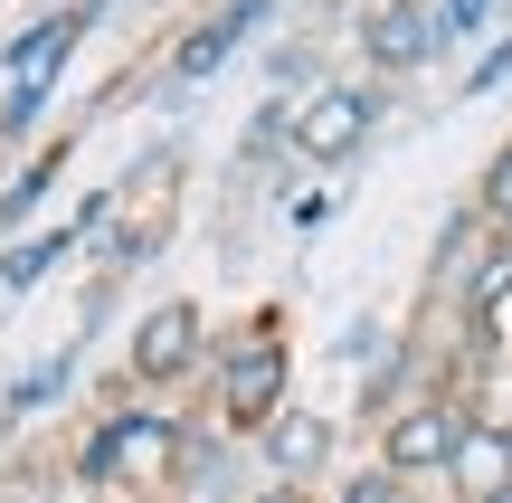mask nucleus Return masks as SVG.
I'll use <instances>...</instances> for the list:
<instances>
[{
    "instance_id": "1",
    "label": "nucleus",
    "mask_w": 512,
    "mask_h": 503,
    "mask_svg": "<svg viewBox=\"0 0 512 503\" xmlns=\"http://www.w3.org/2000/svg\"><path fill=\"white\" fill-rule=\"evenodd\" d=\"M181 456H190L181 409H114L105 428L86 437L76 475H86V485H133V494H152V485H181Z\"/></svg>"
},
{
    "instance_id": "2",
    "label": "nucleus",
    "mask_w": 512,
    "mask_h": 503,
    "mask_svg": "<svg viewBox=\"0 0 512 503\" xmlns=\"http://www.w3.org/2000/svg\"><path fill=\"white\" fill-rule=\"evenodd\" d=\"M285 390H294V352L275 342V323L256 314L247 333L219 352V428H228V437H266L275 418L294 409Z\"/></svg>"
},
{
    "instance_id": "3",
    "label": "nucleus",
    "mask_w": 512,
    "mask_h": 503,
    "mask_svg": "<svg viewBox=\"0 0 512 503\" xmlns=\"http://www.w3.org/2000/svg\"><path fill=\"white\" fill-rule=\"evenodd\" d=\"M475 399H456V390H427V399H399V409L380 418V466L399 475V485H418V475H446L456 466V447H465V428H475Z\"/></svg>"
},
{
    "instance_id": "4",
    "label": "nucleus",
    "mask_w": 512,
    "mask_h": 503,
    "mask_svg": "<svg viewBox=\"0 0 512 503\" xmlns=\"http://www.w3.org/2000/svg\"><path fill=\"white\" fill-rule=\"evenodd\" d=\"M370 133H380V95H370V86L285 95V152H294V162H351Z\"/></svg>"
},
{
    "instance_id": "5",
    "label": "nucleus",
    "mask_w": 512,
    "mask_h": 503,
    "mask_svg": "<svg viewBox=\"0 0 512 503\" xmlns=\"http://www.w3.org/2000/svg\"><path fill=\"white\" fill-rule=\"evenodd\" d=\"M209 361V323H200V304H152L143 323H133V380L143 390H181L190 371Z\"/></svg>"
},
{
    "instance_id": "6",
    "label": "nucleus",
    "mask_w": 512,
    "mask_h": 503,
    "mask_svg": "<svg viewBox=\"0 0 512 503\" xmlns=\"http://www.w3.org/2000/svg\"><path fill=\"white\" fill-rule=\"evenodd\" d=\"M361 57L380 76H418L437 57V0H370L361 10Z\"/></svg>"
},
{
    "instance_id": "7",
    "label": "nucleus",
    "mask_w": 512,
    "mask_h": 503,
    "mask_svg": "<svg viewBox=\"0 0 512 503\" xmlns=\"http://www.w3.org/2000/svg\"><path fill=\"white\" fill-rule=\"evenodd\" d=\"M275 10H285V0H228V10H209L200 29H190L181 48H171V67H162V76H171V86H200V76H219V67L247 48L256 29H266Z\"/></svg>"
},
{
    "instance_id": "8",
    "label": "nucleus",
    "mask_w": 512,
    "mask_h": 503,
    "mask_svg": "<svg viewBox=\"0 0 512 503\" xmlns=\"http://www.w3.org/2000/svg\"><path fill=\"white\" fill-rule=\"evenodd\" d=\"M95 10H105V0H86V10H48L38 29H19L10 48H0V67H10L19 86H57V67L76 57V38L95 29Z\"/></svg>"
},
{
    "instance_id": "9",
    "label": "nucleus",
    "mask_w": 512,
    "mask_h": 503,
    "mask_svg": "<svg viewBox=\"0 0 512 503\" xmlns=\"http://www.w3.org/2000/svg\"><path fill=\"white\" fill-rule=\"evenodd\" d=\"M446 485H456V503H494V494H512V428H503V418H475V428H465V447H456V466H446Z\"/></svg>"
},
{
    "instance_id": "10",
    "label": "nucleus",
    "mask_w": 512,
    "mask_h": 503,
    "mask_svg": "<svg viewBox=\"0 0 512 503\" xmlns=\"http://www.w3.org/2000/svg\"><path fill=\"white\" fill-rule=\"evenodd\" d=\"M256 447H266L275 485H313V475L332 466V418H323V409H285L266 437H256Z\"/></svg>"
},
{
    "instance_id": "11",
    "label": "nucleus",
    "mask_w": 512,
    "mask_h": 503,
    "mask_svg": "<svg viewBox=\"0 0 512 503\" xmlns=\"http://www.w3.org/2000/svg\"><path fill=\"white\" fill-rule=\"evenodd\" d=\"M76 238H86V228H76V219H67V228H48V238H29V247H10V257H0V285H10V295H29V285H38V276H48V266H57V257H67V247H76Z\"/></svg>"
},
{
    "instance_id": "12",
    "label": "nucleus",
    "mask_w": 512,
    "mask_h": 503,
    "mask_svg": "<svg viewBox=\"0 0 512 503\" xmlns=\"http://www.w3.org/2000/svg\"><path fill=\"white\" fill-rule=\"evenodd\" d=\"M494 304H512V238H503V228H494V238H484V266H475V276H465V314H494Z\"/></svg>"
},
{
    "instance_id": "13",
    "label": "nucleus",
    "mask_w": 512,
    "mask_h": 503,
    "mask_svg": "<svg viewBox=\"0 0 512 503\" xmlns=\"http://www.w3.org/2000/svg\"><path fill=\"white\" fill-rule=\"evenodd\" d=\"M484 29H494V0H437V57L446 48H475Z\"/></svg>"
},
{
    "instance_id": "14",
    "label": "nucleus",
    "mask_w": 512,
    "mask_h": 503,
    "mask_svg": "<svg viewBox=\"0 0 512 503\" xmlns=\"http://www.w3.org/2000/svg\"><path fill=\"white\" fill-rule=\"evenodd\" d=\"M67 380H76V352H57V361H38L29 380H10V418H29V409H48V399L67 390Z\"/></svg>"
},
{
    "instance_id": "15",
    "label": "nucleus",
    "mask_w": 512,
    "mask_h": 503,
    "mask_svg": "<svg viewBox=\"0 0 512 503\" xmlns=\"http://www.w3.org/2000/svg\"><path fill=\"white\" fill-rule=\"evenodd\" d=\"M475 219H484V228H503V238H512V143L494 152V162H484V190H475Z\"/></svg>"
},
{
    "instance_id": "16",
    "label": "nucleus",
    "mask_w": 512,
    "mask_h": 503,
    "mask_svg": "<svg viewBox=\"0 0 512 503\" xmlns=\"http://www.w3.org/2000/svg\"><path fill=\"white\" fill-rule=\"evenodd\" d=\"M48 181H57V152H48V162H29V171H19L10 190H0V228H10V219H29V209L48 200Z\"/></svg>"
},
{
    "instance_id": "17",
    "label": "nucleus",
    "mask_w": 512,
    "mask_h": 503,
    "mask_svg": "<svg viewBox=\"0 0 512 503\" xmlns=\"http://www.w3.org/2000/svg\"><path fill=\"white\" fill-rule=\"evenodd\" d=\"M332 503H418V485H399L389 466H370V475H351V485L332 494Z\"/></svg>"
},
{
    "instance_id": "18",
    "label": "nucleus",
    "mask_w": 512,
    "mask_h": 503,
    "mask_svg": "<svg viewBox=\"0 0 512 503\" xmlns=\"http://www.w3.org/2000/svg\"><path fill=\"white\" fill-rule=\"evenodd\" d=\"M503 76H512V29H503V38H494L484 57H475V67H465V95H494Z\"/></svg>"
},
{
    "instance_id": "19",
    "label": "nucleus",
    "mask_w": 512,
    "mask_h": 503,
    "mask_svg": "<svg viewBox=\"0 0 512 503\" xmlns=\"http://www.w3.org/2000/svg\"><path fill=\"white\" fill-rule=\"evenodd\" d=\"M38 114H48V86H10V105H0V133H29Z\"/></svg>"
},
{
    "instance_id": "20",
    "label": "nucleus",
    "mask_w": 512,
    "mask_h": 503,
    "mask_svg": "<svg viewBox=\"0 0 512 503\" xmlns=\"http://www.w3.org/2000/svg\"><path fill=\"white\" fill-rule=\"evenodd\" d=\"M238 503H313L304 485H256V494H238Z\"/></svg>"
},
{
    "instance_id": "21",
    "label": "nucleus",
    "mask_w": 512,
    "mask_h": 503,
    "mask_svg": "<svg viewBox=\"0 0 512 503\" xmlns=\"http://www.w3.org/2000/svg\"><path fill=\"white\" fill-rule=\"evenodd\" d=\"M494 503H512V494H494Z\"/></svg>"
}]
</instances>
